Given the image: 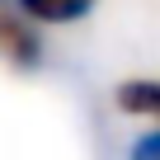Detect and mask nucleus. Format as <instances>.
Returning <instances> with one entry per match:
<instances>
[{"instance_id":"1","label":"nucleus","mask_w":160,"mask_h":160,"mask_svg":"<svg viewBox=\"0 0 160 160\" xmlns=\"http://www.w3.org/2000/svg\"><path fill=\"white\" fill-rule=\"evenodd\" d=\"M0 61L19 75H38L47 66V38L19 14L14 0H0Z\"/></svg>"},{"instance_id":"3","label":"nucleus","mask_w":160,"mask_h":160,"mask_svg":"<svg viewBox=\"0 0 160 160\" xmlns=\"http://www.w3.org/2000/svg\"><path fill=\"white\" fill-rule=\"evenodd\" d=\"M113 104H118L127 118H151V122H160V80H151V75L122 80V85L113 90Z\"/></svg>"},{"instance_id":"4","label":"nucleus","mask_w":160,"mask_h":160,"mask_svg":"<svg viewBox=\"0 0 160 160\" xmlns=\"http://www.w3.org/2000/svg\"><path fill=\"white\" fill-rule=\"evenodd\" d=\"M122 160H160V122L151 127H137L122 146Z\"/></svg>"},{"instance_id":"2","label":"nucleus","mask_w":160,"mask_h":160,"mask_svg":"<svg viewBox=\"0 0 160 160\" xmlns=\"http://www.w3.org/2000/svg\"><path fill=\"white\" fill-rule=\"evenodd\" d=\"M14 5L33 28H71V24H85L99 10V0H14Z\"/></svg>"}]
</instances>
